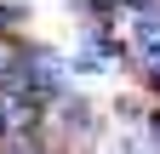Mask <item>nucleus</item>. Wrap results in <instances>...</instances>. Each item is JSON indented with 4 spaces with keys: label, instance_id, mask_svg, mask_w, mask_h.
<instances>
[{
    "label": "nucleus",
    "instance_id": "1",
    "mask_svg": "<svg viewBox=\"0 0 160 154\" xmlns=\"http://www.w3.org/2000/svg\"><path fill=\"white\" fill-rule=\"evenodd\" d=\"M40 126H46V103H40L29 86L6 80L0 86V143H34Z\"/></svg>",
    "mask_w": 160,
    "mask_h": 154
},
{
    "label": "nucleus",
    "instance_id": "2",
    "mask_svg": "<svg viewBox=\"0 0 160 154\" xmlns=\"http://www.w3.org/2000/svg\"><path fill=\"white\" fill-rule=\"evenodd\" d=\"M132 57H137V63H154V57H160V6H137V23H132Z\"/></svg>",
    "mask_w": 160,
    "mask_h": 154
},
{
    "label": "nucleus",
    "instance_id": "3",
    "mask_svg": "<svg viewBox=\"0 0 160 154\" xmlns=\"http://www.w3.org/2000/svg\"><path fill=\"white\" fill-rule=\"evenodd\" d=\"M0 154H40V143H0Z\"/></svg>",
    "mask_w": 160,
    "mask_h": 154
},
{
    "label": "nucleus",
    "instance_id": "4",
    "mask_svg": "<svg viewBox=\"0 0 160 154\" xmlns=\"http://www.w3.org/2000/svg\"><path fill=\"white\" fill-rule=\"evenodd\" d=\"M12 80V46H0V86Z\"/></svg>",
    "mask_w": 160,
    "mask_h": 154
},
{
    "label": "nucleus",
    "instance_id": "5",
    "mask_svg": "<svg viewBox=\"0 0 160 154\" xmlns=\"http://www.w3.org/2000/svg\"><path fill=\"white\" fill-rule=\"evenodd\" d=\"M92 6H97V12H114V6H126V0H92Z\"/></svg>",
    "mask_w": 160,
    "mask_h": 154
},
{
    "label": "nucleus",
    "instance_id": "6",
    "mask_svg": "<svg viewBox=\"0 0 160 154\" xmlns=\"http://www.w3.org/2000/svg\"><path fill=\"white\" fill-rule=\"evenodd\" d=\"M12 17H17V12H12V6H0V29H6V23H12Z\"/></svg>",
    "mask_w": 160,
    "mask_h": 154
}]
</instances>
